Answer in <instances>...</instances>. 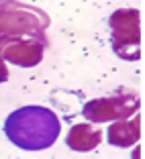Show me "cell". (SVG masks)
<instances>
[{
  "instance_id": "cell-1",
  "label": "cell",
  "mask_w": 145,
  "mask_h": 159,
  "mask_svg": "<svg viewBox=\"0 0 145 159\" xmlns=\"http://www.w3.org/2000/svg\"><path fill=\"white\" fill-rule=\"evenodd\" d=\"M61 120L51 108L29 104L6 116L4 135L23 151H45L59 139Z\"/></svg>"
},
{
  "instance_id": "cell-2",
  "label": "cell",
  "mask_w": 145,
  "mask_h": 159,
  "mask_svg": "<svg viewBox=\"0 0 145 159\" xmlns=\"http://www.w3.org/2000/svg\"><path fill=\"white\" fill-rule=\"evenodd\" d=\"M110 45L125 61L141 59V16L137 8H119L108 16Z\"/></svg>"
},
{
  "instance_id": "cell-3",
  "label": "cell",
  "mask_w": 145,
  "mask_h": 159,
  "mask_svg": "<svg viewBox=\"0 0 145 159\" xmlns=\"http://www.w3.org/2000/svg\"><path fill=\"white\" fill-rule=\"evenodd\" d=\"M49 27V16L41 8L21 4L16 0H0V37L39 35Z\"/></svg>"
},
{
  "instance_id": "cell-4",
  "label": "cell",
  "mask_w": 145,
  "mask_h": 159,
  "mask_svg": "<svg viewBox=\"0 0 145 159\" xmlns=\"http://www.w3.org/2000/svg\"><path fill=\"white\" fill-rule=\"evenodd\" d=\"M141 98L133 90H117L102 98H94L82 106V114L88 122H115L131 118L139 112Z\"/></svg>"
},
{
  "instance_id": "cell-5",
  "label": "cell",
  "mask_w": 145,
  "mask_h": 159,
  "mask_svg": "<svg viewBox=\"0 0 145 159\" xmlns=\"http://www.w3.org/2000/svg\"><path fill=\"white\" fill-rule=\"evenodd\" d=\"M45 33L25 37H0V59L19 67H35L45 55Z\"/></svg>"
},
{
  "instance_id": "cell-6",
  "label": "cell",
  "mask_w": 145,
  "mask_h": 159,
  "mask_svg": "<svg viewBox=\"0 0 145 159\" xmlns=\"http://www.w3.org/2000/svg\"><path fill=\"white\" fill-rule=\"evenodd\" d=\"M141 139V114L137 112L135 118L115 120L106 129V141L112 147H133Z\"/></svg>"
},
{
  "instance_id": "cell-7",
  "label": "cell",
  "mask_w": 145,
  "mask_h": 159,
  "mask_svg": "<svg viewBox=\"0 0 145 159\" xmlns=\"http://www.w3.org/2000/svg\"><path fill=\"white\" fill-rule=\"evenodd\" d=\"M100 141H102V131L96 129L92 122H76V125H72L66 137V145L72 151L88 153L100 145Z\"/></svg>"
},
{
  "instance_id": "cell-8",
  "label": "cell",
  "mask_w": 145,
  "mask_h": 159,
  "mask_svg": "<svg viewBox=\"0 0 145 159\" xmlns=\"http://www.w3.org/2000/svg\"><path fill=\"white\" fill-rule=\"evenodd\" d=\"M8 80V67H6V61L0 59V84Z\"/></svg>"
}]
</instances>
